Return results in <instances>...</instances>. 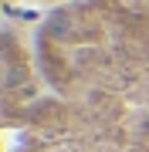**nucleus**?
I'll list each match as a JSON object with an SVG mask.
<instances>
[{
    "mask_svg": "<svg viewBox=\"0 0 149 152\" xmlns=\"http://www.w3.org/2000/svg\"><path fill=\"white\" fill-rule=\"evenodd\" d=\"M37 4H54L58 7V4H65V0H37Z\"/></svg>",
    "mask_w": 149,
    "mask_h": 152,
    "instance_id": "obj_2",
    "label": "nucleus"
},
{
    "mask_svg": "<svg viewBox=\"0 0 149 152\" xmlns=\"http://www.w3.org/2000/svg\"><path fill=\"white\" fill-rule=\"evenodd\" d=\"M0 152H149V0H65L31 37L0 27Z\"/></svg>",
    "mask_w": 149,
    "mask_h": 152,
    "instance_id": "obj_1",
    "label": "nucleus"
},
{
    "mask_svg": "<svg viewBox=\"0 0 149 152\" xmlns=\"http://www.w3.org/2000/svg\"><path fill=\"white\" fill-rule=\"evenodd\" d=\"M0 7H4V0H0Z\"/></svg>",
    "mask_w": 149,
    "mask_h": 152,
    "instance_id": "obj_3",
    "label": "nucleus"
}]
</instances>
